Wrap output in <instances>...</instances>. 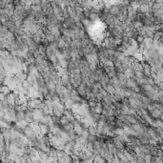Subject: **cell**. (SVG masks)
I'll use <instances>...</instances> for the list:
<instances>
[{
    "mask_svg": "<svg viewBox=\"0 0 163 163\" xmlns=\"http://www.w3.org/2000/svg\"><path fill=\"white\" fill-rule=\"evenodd\" d=\"M160 150H161V151H162V152H163V145H162V146H161V147H160Z\"/></svg>",
    "mask_w": 163,
    "mask_h": 163,
    "instance_id": "cell-7",
    "label": "cell"
},
{
    "mask_svg": "<svg viewBox=\"0 0 163 163\" xmlns=\"http://www.w3.org/2000/svg\"><path fill=\"white\" fill-rule=\"evenodd\" d=\"M163 36V32L158 31H155L154 32V35H153V40H160Z\"/></svg>",
    "mask_w": 163,
    "mask_h": 163,
    "instance_id": "cell-3",
    "label": "cell"
},
{
    "mask_svg": "<svg viewBox=\"0 0 163 163\" xmlns=\"http://www.w3.org/2000/svg\"><path fill=\"white\" fill-rule=\"evenodd\" d=\"M143 89H144V91H146V92H151V91L153 89V87L152 84L147 83V84H144V85H143Z\"/></svg>",
    "mask_w": 163,
    "mask_h": 163,
    "instance_id": "cell-5",
    "label": "cell"
},
{
    "mask_svg": "<svg viewBox=\"0 0 163 163\" xmlns=\"http://www.w3.org/2000/svg\"><path fill=\"white\" fill-rule=\"evenodd\" d=\"M48 154L49 156H54V157H57V149H52V148H50L49 152H48Z\"/></svg>",
    "mask_w": 163,
    "mask_h": 163,
    "instance_id": "cell-4",
    "label": "cell"
},
{
    "mask_svg": "<svg viewBox=\"0 0 163 163\" xmlns=\"http://www.w3.org/2000/svg\"><path fill=\"white\" fill-rule=\"evenodd\" d=\"M143 72L146 76L151 77V73H152V69H151V65L149 64H143Z\"/></svg>",
    "mask_w": 163,
    "mask_h": 163,
    "instance_id": "cell-1",
    "label": "cell"
},
{
    "mask_svg": "<svg viewBox=\"0 0 163 163\" xmlns=\"http://www.w3.org/2000/svg\"><path fill=\"white\" fill-rule=\"evenodd\" d=\"M89 105H90V107L94 108V107L97 105V103H95V101H94V100H91V101L89 102Z\"/></svg>",
    "mask_w": 163,
    "mask_h": 163,
    "instance_id": "cell-6",
    "label": "cell"
},
{
    "mask_svg": "<svg viewBox=\"0 0 163 163\" xmlns=\"http://www.w3.org/2000/svg\"><path fill=\"white\" fill-rule=\"evenodd\" d=\"M162 112L159 109H154L153 111H151V115L153 117V118H159L161 116Z\"/></svg>",
    "mask_w": 163,
    "mask_h": 163,
    "instance_id": "cell-2",
    "label": "cell"
}]
</instances>
